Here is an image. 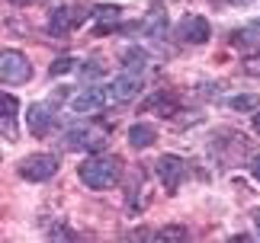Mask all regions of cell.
Segmentation results:
<instances>
[{
    "instance_id": "obj_3",
    "label": "cell",
    "mask_w": 260,
    "mask_h": 243,
    "mask_svg": "<svg viewBox=\"0 0 260 243\" xmlns=\"http://www.w3.org/2000/svg\"><path fill=\"white\" fill-rule=\"evenodd\" d=\"M109 141V128L106 125H84L68 135V144L74 150H90V154H96V150H103Z\"/></svg>"
},
{
    "instance_id": "obj_23",
    "label": "cell",
    "mask_w": 260,
    "mask_h": 243,
    "mask_svg": "<svg viewBox=\"0 0 260 243\" xmlns=\"http://www.w3.org/2000/svg\"><path fill=\"white\" fill-rule=\"evenodd\" d=\"M10 4H16V7H29V4H36V0H10Z\"/></svg>"
},
{
    "instance_id": "obj_1",
    "label": "cell",
    "mask_w": 260,
    "mask_h": 243,
    "mask_svg": "<svg viewBox=\"0 0 260 243\" xmlns=\"http://www.w3.org/2000/svg\"><path fill=\"white\" fill-rule=\"evenodd\" d=\"M77 176H81V182L90 186V189H109V186L119 182V176H122V160L109 157V154H93L90 160L81 164Z\"/></svg>"
},
{
    "instance_id": "obj_8",
    "label": "cell",
    "mask_w": 260,
    "mask_h": 243,
    "mask_svg": "<svg viewBox=\"0 0 260 243\" xmlns=\"http://www.w3.org/2000/svg\"><path fill=\"white\" fill-rule=\"evenodd\" d=\"M209 23H206V16H196V13H189L186 19H183V26H180V38L183 42H189V45H203V42H209Z\"/></svg>"
},
{
    "instance_id": "obj_12",
    "label": "cell",
    "mask_w": 260,
    "mask_h": 243,
    "mask_svg": "<svg viewBox=\"0 0 260 243\" xmlns=\"http://www.w3.org/2000/svg\"><path fill=\"white\" fill-rule=\"evenodd\" d=\"M154 138H157V131L151 125H145V122L132 125V131H128V144H132V147H151Z\"/></svg>"
},
{
    "instance_id": "obj_11",
    "label": "cell",
    "mask_w": 260,
    "mask_h": 243,
    "mask_svg": "<svg viewBox=\"0 0 260 243\" xmlns=\"http://www.w3.org/2000/svg\"><path fill=\"white\" fill-rule=\"evenodd\" d=\"M0 118H4V138L16 135V96L4 93L0 96Z\"/></svg>"
},
{
    "instance_id": "obj_22",
    "label": "cell",
    "mask_w": 260,
    "mask_h": 243,
    "mask_svg": "<svg viewBox=\"0 0 260 243\" xmlns=\"http://www.w3.org/2000/svg\"><path fill=\"white\" fill-rule=\"evenodd\" d=\"M251 173H254V179H260V154L251 160Z\"/></svg>"
},
{
    "instance_id": "obj_7",
    "label": "cell",
    "mask_w": 260,
    "mask_h": 243,
    "mask_svg": "<svg viewBox=\"0 0 260 243\" xmlns=\"http://www.w3.org/2000/svg\"><path fill=\"white\" fill-rule=\"evenodd\" d=\"M135 93H142V77H138L135 70L119 74V77L109 80V96H113L116 103H125V99H132Z\"/></svg>"
},
{
    "instance_id": "obj_21",
    "label": "cell",
    "mask_w": 260,
    "mask_h": 243,
    "mask_svg": "<svg viewBox=\"0 0 260 243\" xmlns=\"http://www.w3.org/2000/svg\"><path fill=\"white\" fill-rule=\"evenodd\" d=\"M247 70H251V74H260V58H247Z\"/></svg>"
},
{
    "instance_id": "obj_20",
    "label": "cell",
    "mask_w": 260,
    "mask_h": 243,
    "mask_svg": "<svg viewBox=\"0 0 260 243\" xmlns=\"http://www.w3.org/2000/svg\"><path fill=\"white\" fill-rule=\"evenodd\" d=\"M58 237H64V240H71L74 234H71V230H64V227H55V230H52V240H58Z\"/></svg>"
},
{
    "instance_id": "obj_19",
    "label": "cell",
    "mask_w": 260,
    "mask_h": 243,
    "mask_svg": "<svg viewBox=\"0 0 260 243\" xmlns=\"http://www.w3.org/2000/svg\"><path fill=\"white\" fill-rule=\"evenodd\" d=\"M81 74L84 77H100V74H103V67H100L96 61H87V64H81Z\"/></svg>"
},
{
    "instance_id": "obj_24",
    "label": "cell",
    "mask_w": 260,
    "mask_h": 243,
    "mask_svg": "<svg viewBox=\"0 0 260 243\" xmlns=\"http://www.w3.org/2000/svg\"><path fill=\"white\" fill-rule=\"evenodd\" d=\"M254 128H257V131H260V112H257V115H254Z\"/></svg>"
},
{
    "instance_id": "obj_14",
    "label": "cell",
    "mask_w": 260,
    "mask_h": 243,
    "mask_svg": "<svg viewBox=\"0 0 260 243\" xmlns=\"http://www.w3.org/2000/svg\"><path fill=\"white\" fill-rule=\"evenodd\" d=\"M119 13H122L119 7H96L93 16L100 19V32H106V26H116L119 23Z\"/></svg>"
},
{
    "instance_id": "obj_2",
    "label": "cell",
    "mask_w": 260,
    "mask_h": 243,
    "mask_svg": "<svg viewBox=\"0 0 260 243\" xmlns=\"http://www.w3.org/2000/svg\"><path fill=\"white\" fill-rule=\"evenodd\" d=\"M29 74H32V67H29V58H26L23 52L7 48V52L0 55V77H4V87H19V84H26Z\"/></svg>"
},
{
    "instance_id": "obj_17",
    "label": "cell",
    "mask_w": 260,
    "mask_h": 243,
    "mask_svg": "<svg viewBox=\"0 0 260 243\" xmlns=\"http://www.w3.org/2000/svg\"><path fill=\"white\" fill-rule=\"evenodd\" d=\"M157 240H186V227H164L157 230Z\"/></svg>"
},
{
    "instance_id": "obj_5",
    "label": "cell",
    "mask_w": 260,
    "mask_h": 243,
    "mask_svg": "<svg viewBox=\"0 0 260 243\" xmlns=\"http://www.w3.org/2000/svg\"><path fill=\"white\" fill-rule=\"evenodd\" d=\"M84 23V7H58L52 10V19H48V32L52 35H68L74 26Z\"/></svg>"
},
{
    "instance_id": "obj_16",
    "label": "cell",
    "mask_w": 260,
    "mask_h": 243,
    "mask_svg": "<svg viewBox=\"0 0 260 243\" xmlns=\"http://www.w3.org/2000/svg\"><path fill=\"white\" fill-rule=\"evenodd\" d=\"M122 61H125L128 70H135V74H138V70H142V64H145V55L138 52V48H128V52L122 55Z\"/></svg>"
},
{
    "instance_id": "obj_4",
    "label": "cell",
    "mask_w": 260,
    "mask_h": 243,
    "mask_svg": "<svg viewBox=\"0 0 260 243\" xmlns=\"http://www.w3.org/2000/svg\"><path fill=\"white\" fill-rule=\"evenodd\" d=\"M55 170H58V157L55 154H32V157H26L23 164H19V176L29 179V182H45V179L55 176Z\"/></svg>"
},
{
    "instance_id": "obj_10",
    "label": "cell",
    "mask_w": 260,
    "mask_h": 243,
    "mask_svg": "<svg viewBox=\"0 0 260 243\" xmlns=\"http://www.w3.org/2000/svg\"><path fill=\"white\" fill-rule=\"evenodd\" d=\"M26 125H29V131H32L36 138H45L48 131H52V109L42 106V103L29 106V112H26Z\"/></svg>"
},
{
    "instance_id": "obj_9",
    "label": "cell",
    "mask_w": 260,
    "mask_h": 243,
    "mask_svg": "<svg viewBox=\"0 0 260 243\" xmlns=\"http://www.w3.org/2000/svg\"><path fill=\"white\" fill-rule=\"evenodd\" d=\"M106 99H109V90H84V93H77L74 99H71V109L74 112H100V109L106 106Z\"/></svg>"
},
{
    "instance_id": "obj_15",
    "label": "cell",
    "mask_w": 260,
    "mask_h": 243,
    "mask_svg": "<svg viewBox=\"0 0 260 243\" xmlns=\"http://www.w3.org/2000/svg\"><path fill=\"white\" fill-rule=\"evenodd\" d=\"M228 106L238 109V112H251V109L260 106V96L257 93H241V96H232V99H228Z\"/></svg>"
},
{
    "instance_id": "obj_25",
    "label": "cell",
    "mask_w": 260,
    "mask_h": 243,
    "mask_svg": "<svg viewBox=\"0 0 260 243\" xmlns=\"http://www.w3.org/2000/svg\"><path fill=\"white\" fill-rule=\"evenodd\" d=\"M232 4H251V0H232Z\"/></svg>"
},
{
    "instance_id": "obj_13",
    "label": "cell",
    "mask_w": 260,
    "mask_h": 243,
    "mask_svg": "<svg viewBox=\"0 0 260 243\" xmlns=\"http://www.w3.org/2000/svg\"><path fill=\"white\" fill-rule=\"evenodd\" d=\"M167 29V13H164V7H151V13H148V26H145V32L148 35H161Z\"/></svg>"
},
{
    "instance_id": "obj_18",
    "label": "cell",
    "mask_w": 260,
    "mask_h": 243,
    "mask_svg": "<svg viewBox=\"0 0 260 243\" xmlns=\"http://www.w3.org/2000/svg\"><path fill=\"white\" fill-rule=\"evenodd\" d=\"M71 67H74V58H58L55 64H52V77H58V74H68Z\"/></svg>"
},
{
    "instance_id": "obj_6",
    "label": "cell",
    "mask_w": 260,
    "mask_h": 243,
    "mask_svg": "<svg viewBox=\"0 0 260 243\" xmlns=\"http://www.w3.org/2000/svg\"><path fill=\"white\" fill-rule=\"evenodd\" d=\"M154 170H157V179H161L171 192H177L180 182H183V176H186V164L180 157H174V154H164L161 160H157Z\"/></svg>"
}]
</instances>
